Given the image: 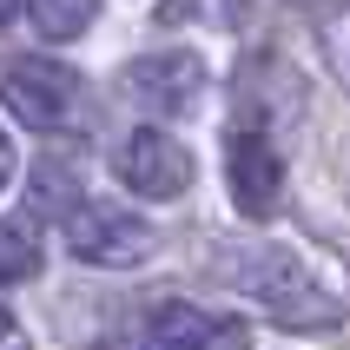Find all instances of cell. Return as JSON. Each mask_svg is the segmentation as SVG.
Listing matches in <instances>:
<instances>
[{
	"mask_svg": "<svg viewBox=\"0 0 350 350\" xmlns=\"http://www.w3.org/2000/svg\"><path fill=\"white\" fill-rule=\"evenodd\" d=\"M212 278L232 284V291H245L252 304H265V317H278L284 331H337L344 324V304L284 245H225L212 258Z\"/></svg>",
	"mask_w": 350,
	"mask_h": 350,
	"instance_id": "6da1fadb",
	"label": "cell"
},
{
	"mask_svg": "<svg viewBox=\"0 0 350 350\" xmlns=\"http://www.w3.org/2000/svg\"><path fill=\"white\" fill-rule=\"evenodd\" d=\"M0 99H7V113L20 126H33V133H66L79 119V86L73 66H59V59H14L7 73H0Z\"/></svg>",
	"mask_w": 350,
	"mask_h": 350,
	"instance_id": "7a4b0ae2",
	"label": "cell"
},
{
	"mask_svg": "<svg viewBox=\"0 0 350 350\" xmlns=\"http://www.w3.org/2000/svg\"><path fill=\"white\" fill-rule=\"evenodd\" d=\"M152 225L139 212H119V205H79L66 212V252L79 265H106V271H133L152 258Z\"/></svg>",
	"mask_w": 350,
	"mask_h": 350,
	"instance_id": "3957f363",
	"label": "cell"
},
{
	"mask_svg": "<svg viewBox=\"0 0 350 350\" xmlns=\"http://www.w3.org/2000/svg\"><path fill=\"white\" fill-rule=\"evenodd\" d=\"M119 93L133 99V106H146V113H159V119H178V113H192L198 93H205V59L185 53V46L139 53L133 66L119 73Z\"/></svg>",
	"mask_w": 350,
	"mask_h": 350,
	"instance_id": "277c9868",
	"label": "cell"
},
{
	"mask_svg": "<svg viewBox=\"0 0 350 350\" xmlns=\"http://www.w3.org/2000/svg\"><path fill=\"white\" fill-rule=\"evenodd\" d=\"M225 185H232V205L245 218L278 212V198H284V159H278L265 126H232V139H225Z\"/></svg>",
	"mask_w": 350,
	"mask_h": 350,
	"instance_id": "5b68a950",
	"label": "cell"
},
{
	"mask_svg": "<svg viewBox=\"0 0 350 350\" xmlns=\"http://www.w3.org/2000/svg\"><path fill=\"white\" fill-rule=\"evenodd\" d=\"M119 178H126V192L139 198H178L192 185V152L178 146L172 133H159V126H139L126 146H119Z\"/></svg>",
	"mask_w": 350,
	"mask_h": 350,
	"instance_id": "8992f818",
	"label": "cell"
},
{
	"mask_svg": "<svg viewBox=\"0 0 350 350\" xmlns=\"http://www.w3.org/2000/svg\"><path fill=\"white\" fill-rule=\"evenodd\" d=\"M205 324H212V317L198 311V304L165 297V304H152L146 324H139V350H198L205 344Z\"/></svg>",
	"mask_w": 350,
	"mask_h": 350,
	"instance_id": "52a82bcc",
	"label": "cell"
},
{
	"mask_svg": "<svg viewBox=\"0 0 350 350\" xmlns=\"http://www.w3.org/2000/svg\"><path fill=\"white\" fill-rule=\"evenodd\" d=\"M40 225L33 212H7L0 218V284H27V278H40Z\"/></svg>",
	"mask_w": 350,
	"mask_h": 350,
	"instance_id": "ba28073f",
	"label": "cell"
},
{
	"mask_svg": "<svg viewBox=\"0 0 350 350\" xmlns=\"http://www.w3.org/2000/svg\"><path fill=\"white\" fill-rule=\"evenodd\" d=\"M311 27H317V46L331 59V73L350 86V0H311Z\"/></svg>",
	"mask_w": 350,
	"mask_h": 350,
	"instance_id": "9c48e42d",
	"label": "cell"
},
{
	"mask_svg": "<svg viewBox=\"0 0 350 350\" xmlns=\"http://www.w3.org/2000/svg\"><path fill=\"white\" fill-rule=\"evenodd\" d=\"M79 205H86V198H79V178H73V165H66V159H40L33 165V212H79Z\"/></svg>",
	"mask_w": 350,
	"mask_h": 350,
	"instance_id": "30bf717a",
	"label": "cell"
},
{
	"mask_svg": "<svg viewBox=\"0 0 350 350\" xmlns=\"http://www.w3.org/2000/svg\"><path fill=\"white\" fill-rule=\"evenodd\" d=\"M27 14L46 40H73L99 20V0H27Z\"/></svg>",
	"mask_w": 350,
	"mask_h": 350,
	"instance_id": "8fae6325",
	"label": "cell"
},
{
	"mask_svg": "<svg viewBox=\"0 0 350 350\" xmlns=\"http://www.w3.org/2000/svg\"><path fill=\"white\" fill-rule=\"evenodd\" d=\"M198 350H252V324H238V317H212Z\"/></svg>",
	"mask_w": 350,
	"mask_h": 350,
	"instance_id": "7c38bea8",
	"label": "cell"
},
{
	"mask_svg": "<svg viewBox=\"0 0 350 350\" xmlns=\"http://www.w3.org/2000/svg\"><path fill=\"white\" fill-rule=\"evenodd\" d=\"M192 7H198L205 20H225V27H232V20L245 14V0H192Z\"/></svg>",
	"mask_w": 350,
	"mask_h": 350,
	"instance_id": "4fadbf2b",
	"label": "cell"
},
{
	"mask_svg": "<svg viewBox=\"0 0 350 350\" xmlns=\"http://www.w3.org/2000/svg\"><path fill=\"white\" fill-rule=\"evenodd\" d=\"M0 350H27V331H20L14 311H0Z\"/></svg>",
	"mask_w": 350,
	"mask_h": 350,
	"instance_id": "5bb4252c",
	"label": "cell"
},
{
	"mask_svg": "<svg viewBox=\"0 0 350 350\" xmlns=\"http://www.w3.org/2000/svg\"><path fill=\"white\" fill-rule=\"evenodd\" d=\"M7 178H14V139L0 133V185H7Z\"/></svg>",
	"mask_w": 350,
	"mask_h": 350,
	"instance_id": "9a60e30c",
	"label": "cell"
},
{
	"mask_svg": "<svg viewBox=\"0 0 350 350\" xmlns=\"http://www.w3.org/2000/svg\"><path fill=\"white\" fill-rule=\"evenodd\" d=\"M20 14V0H0V27H7V20H14Z\"/></svg>",
	"mask_w": 350,
	"mask_h": 350,
	"instance_id": "2e32d148",
	"label": "cell"
}]
</instances>
